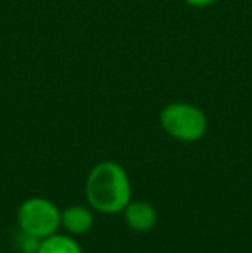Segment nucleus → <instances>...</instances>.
<instances>
[{"label": "nucleus", "instance_id": "obj_2", "mask_svg": "<svg viewBox=\"0 0 252 253\" xmlns=\"http://www.w3.org/2000/svg\"><path fill=\"white\" fill-rule=\"evenodd\" d=\"M159 124L168 136L182 143H195L202 140L209 127L204 110L187 102H171L162 107Z\"/></svg>", "mask_w": 252, "mask_h": 253}, {"label": "nucleus", "instance_id": "obj_5", "mask_svg": "<svg viewBox=\"0 0 252 253\" xmlns=\"http://www.w3.org/2000/svg\"><path fill=\"white\" fill-rule=\"evenodd\" d=\"M95 210L90 205H71L61 212V227L71 236L87 234L95 224Z\"/></svg>", "mask_w": 252, "mask_h": 253}, {"label": "nucleus", "instance_id": "obj_6", "mask_svg": "<svg viewBox=\"0 0 252 253\" xmlns=\"http://www.w3.org/2000/svg\"><path fill=\"white\" fill-rule=\"evenodd\" d=\"M37 253H83V248L71 234L55 233L40 241Z\"/></svg>", "mask_w": 252, "mask_h": 253}, {"label": "nucleus", "instance_id": "obj_8", "mask_svg": "<svg viewBox=\"0 0 252 253\" xmlns=\"http://www.w3.org/2000/svg\"><path fill=\"white\" fill-rule=\"evenodd\" d=\"M189 7H194V9H205V7L214 5L218 0H183Z\"/></svg>", "mask_w": 252, "mask_h": 253}, {"label": "nucleus", "instance_id": "obj_4", "mask_svg": "<svg viewBox=\"0 0 252 253\" xmlns=\"http://www.w3.org/2000/svg\"><path fill=\"white\" fill-rule=\"evenodd\" d=\"M125 222L135 233H149L157 226V210L147 200H131L123 210Z\"/></svg>", "mask_w": 252, "mask_h": 253}, {"label": "nucleus", "instance_id": "obj_7", "mask_svg": "<svg viewBox=\"0 0 252 253\" xmlns=\"http://www.w3.org/2000/svg\"><path fill=\"white\" fill-rule=\"evenodd\" d=\"M40 241L38 238L30 236V234L21 233V240H19V250L23 253H37L38 247H40Z\"/></svg>", "mask_w": 252, "mask_h": 253}, {"label": "nucleus", "instance_id": "obj_3", "mask_svg": "<svg viewBox=\"0 0 252 253\" xmlns=\"http://www.w3.org/2000/svg\"><path fill=\"white\" fill-rule=\"evenodd\" d=\"M61 212L62 210L49 198H26L17 209V227H19L21 233L44 240L50 234L59 233V229H61Z\"/></svg>", "mask_w": 252, "mask_h": 253}, {"label": "nucleus", "instance_id": "obj_1", "mask_svg": "<svg viewBox=\"0 0 252 253\" xmlns=\"http://www.w3.org/2000/svg\"><path fill=\"white\" fill-rule=\"evenodd\" d=\"M85 197L95 212L112 215L131 202V181L126 169L114 160H102L90 169L85 181Z\"/></svg>", "mask_w": 252, "mask_h": 253}]
</instances>
